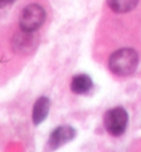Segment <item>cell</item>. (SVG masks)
<instances>
[{
    "mask_svg": "<svg viewBox=\"0 0 141 152\" xmlns=\"http://www.w3.org/2000/svg\"><path fill=\"white\" fill-rule=\"evenodd\" d=\"M139 63L138 53L132 49L125 48L111 54L108 66L111 72L118 76H129L137 69Z\"/></svg>",
    "mask_w": 141,
    "mask_h": 152,
    "instance_id": "obj_1",
    "label": "cell"
},
{
    "mask_svg": "<svg viewBox=\"0 0 141 152\" xmlns=\"http://www.w3.org/2000/svg\"><path fill=\"white\" fill-rule=\"evenodd\" d=\"M128 125V113L122 107H115L107 111L104 116L105 129L111 136L119 137L126 131Z\"/></svg>",
    "mask_w": 141,
    "mask_h": 152,
    "instance_id": "obj_2",
    "label": "cell"
},
{
    "mask_svg": "<svg viewBox=\"0 0 141 152\" xmlns=\"http://www.w3.org/2000/svg\"><path fill=\"white\" fill-rule=\"evenodd\" d=\"M45 20V11L39 4H29L20 15L19 24L21 30L34 32L41 27Z\"/></svg>",
    "mask_w": 141,
    "mask_h": 152,
    "instance_id": "obj_3",
    "label": "cell"
},
{
    "mask_svg": "<svg viewBox=\"0 0 141 152\" xmlns=\"http://www.w3.org/2000/svg\"><path fill=\"white\" fill-rule=\"evenodd\" d=\"M38 39L33 32H27L21 30V32L17 33L12 41L13 50L18 53H31L37 48Z\"/></svg>",
    "mask_w": 141,
    "mask_h": 152,
    "instance_id": "obj_4",
    "label": "cell"
},
{
    "mask_svg": "<svg viewBox=\"0 0 141 152\" xmlns=\"http://www.w3.org/2000/svg\"><path fill=\"white\" fill-rule=\"evenodd\" d=\"M76 136V130L71 126H60L54 129L49 138V145L51 149H58L62 145L72 141Z\"/></svg>",
    "mask_w": 141,
    "mask_h": 152,
    "instance_id": "obj_5",
    "label": "cell"
},
{
    "mask_svg": "<svg viewBox=\"0 0 141 152\" xmlns=\"http://www.w3.org/2000/svg\"><path fill=\"white\" fill-rule=\"evenodd\" d=\"M51 102L47 97H40L33 105V110H32V120L34 125H40L46 119L50 111Z\"/></svg>",
    "mask_w": 141,
    "mask_h": 152,
    "instance_id": "obj_6",
    "label": "cell"
},
{
    "mask_svg": "<svg viewBox=\"0 0 141 152\" xmlns=\"http://www.w3.org/2000/svg\"><path fill=\"white\" fill-rule=\"evenodd\" d=\"M93 87V80L86 74H78L75 75L72 78L71 82V89L74 94H86L92 89Z\"/></svg>",
    "mask_w": 141,
    "mask_h": 152,
    "instance_id": "obj_7",
    "label": "cell"
},
{
    "mask_svg": "<svg viewBox=\"0 0 141 152\" xmlns=\"http://www.w3.org/2000/svg\"><path fill=\"white\" fill-rule=\"evenodd\" d=\"M139 0H108V6L114 12L126 13L136 8Z\"/></svg>",
    "mask_w": 141,
    "mask_h": 152,
    "instance_id": "obj_8",
    "label": "cell"
},
{
    "mask_svg": "<svg viewBox=\"0 0 141 152\" xmlns=\"http://www.w3.org/2000/svg\"><path fill=\"white\" fill-rule=\"evenodd\" d=\"M15 0H0V4L1 6H4V4H12Z\"/></svg>",
    "mask_w": 141,
    "mask_h": 152,
    "instance_id": "obj_9",
    "label": "cell"
}]
</instances>
